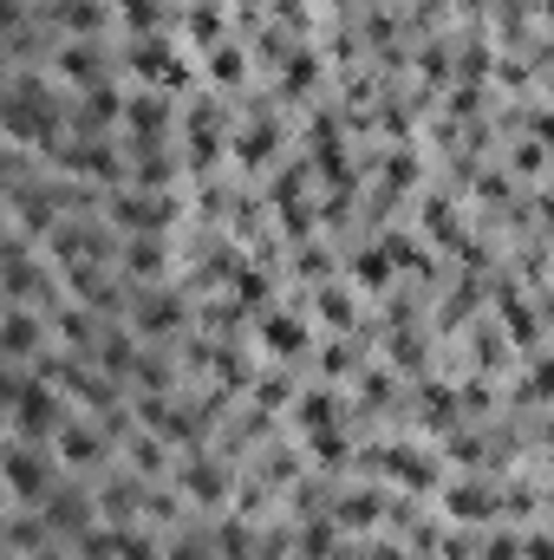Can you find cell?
I'll return each mask as SVG.
<instances>
[{"label": "cell", "mask_w": 554, "mask_h": 560, "mask_svg": "<svg viewBox=\"0 0 554 560\" xmlns=\"http://www.w3.org/2000/svg\"><path fill=\"white\" fill-rule=\"evenodd\" d=\"M7 418H13V437L52 444L72 424V398L52 378H39L33 365H7Z\"/></svg>", "instance_id": "cell-1"}, {"label": "cell", "mask_w": 554, "mask_h": 560, "mask_svg": "<svg viewBox=\"0 0 554 560\" xmlns=\"http://www.w3.org/2000/svg\"><path fill=\"white\" fill-rule=\"evenodd\" d=\"M59 457H52V444H33V437H13L7 444V502L13 509H39L52 489H59Z\"/></svg>", "instance_id": "cell-2"}, {"label": "cell", "mask_w": 554, "mask_h": 560, "mask_svg": "<svg viewBox=\"0 0 554 560\" xmlns=\"http://www.w3.org/2000/svg\"><path fill=\"white\" fill-rule=\"evenodd\" d=\"M104 222H111L118 235H170V228L183 222V202H176V196H150V189H111Z\"/></svg>", "instance_id": "cell-3"}, {"label": "cell", "mask_w": 554, "mask_h": 560, "mask_svg": "<svg viewBox=\"0 0 554 560\" xmlns=\"http://www.w3.org/2000/svg\"><path fill=\"white\" fill-rule=\"evenodd\" d=\"M183 496H189V509H216V515H229V489H235V476H229V457L222 450H189V457H176V476H170Z\"/></svg>", "instance_id": "cell-4"}, {"label": "cell", "mask_w": 554, "mask_h": 560, "mask_svg": "<svg viewBox=\"0 0 554 560\" xmlns=\"http://www.w3.org/2000/svg\"><path fill=\"white\" fill-rule=\"evenodd\" d=\"M52 457H59V470H65V476H91V470H104V463L118 457V444L104 437V424H98V418H72V424L52 437Z\"/></svg>", "instance_id": "cell-5"}, {"label": "cell", "mask_w": 554, "mask_h": 560, "mask_svg": "<svg viewBox=\"0 0 554 560\" xmlns=\"http://www.w3.org/2000/svg\"><path fill=\"white\" fill-rule=\"evenodd\" d=\"M183 326H189V300L176 287H137L131 294V333H144V339H183Z\"/></svg>", "instance_id": "cell-6"}, {"label": "cell", "mask_w": 554, "mask_h": 560, "mask_svg": "<svg viewBox=\"0 0 554 560\" xmlns=\"http://www.w3.org/2000/svg\"><path fill=\"white\" fill-rule=\"evenodd\" d=\"M39 515H46V528H52L59 542H78L85 528H98V522H104L98 489H85V483H59V489L39 502Z\"/></svg>", "instance_id": "cell-7"}, {"label": "cell", "mask_w": 554, "mask_h": 560, "mask_svg": "<svg viewBox=\"0 0 554 560\" xmlns=\"http://www.w3.org/2000/svg\"><path fill=\"white\" fill-rule=\"evenodd\" d=\"M183 137H189V170L216 163L222 157V137H229V104L209 98V91H196L189 111H183Z\"/></svg>", "instance_id": "cell-8"}, {"label": "cell", "mask_w": 554, "mask_h": 560, "mask_svg": "<svg viewBox=\"0 0 554 560\" xmlns=\"http://www.w3.org/2000/svg\"><path fill=\"white\" fill-rule=\"evenodd\" d=\"M59 274H65V300H78V307H91V313H104V320L131 313V294H137V287H118L111 267H59Z\"/></svg>", "instance_id": "cell-9"}, {"label": "cell", "mask_w": 554, "mask_h": 560, "mask_svg": "<svg viewBox=\"0 0 554 560\" xmlns=\"http://www.w3.org/2000/svg\"><path fill=\"white\" fill-rule=\"evenodd\" d=\"M124 130H131V137H124L131 150H137V144H163V137L176 130V98H170V91H144V85H137V91L124 98Z\"/></svg>", "instance_id": "cell-10"}, {"label": "cell", "mask_w": 554, "mask_h": 560, "mask_svg": "<svg viewBox=\"0 0 554 560\" xmlns=\"http://www.w3.org/2000/svg\"><path fill=\"white\" fill-rule=\"evenodd\" d=\"M0 346H7V365H39V359L52 352V320H46L39 307H7Z\"/></svg>", "instance_id": "cell-11"}, {"label": "cell", "mask_w": 554, "mask_h": 560, "mask_svg": "<svg viewBox=\"0 0 554 560\" xmlns=\"http://www.w3.org/2000/svg\"><path fill=\"white\" fill-rule=\"evenodd\" d=\"M52 72H65L72 91H98V85H111V52H104V39H65L52 52Z\"/></svg>", "instance_id": "cell-12"}, {"label": "cell", "mask_w": 554, "mask_h": 560, "mask_svg": "<svg viewBox=\"0 0 554 560\" xmlns=\"http://www.w3.org/2000/svg\"><path fill=\"white\" fill-rule=\"evenodd\" d=\"M118 274H124L131 287H157V281L170 274V241H163V235H124Z\"/></svg>", "instance_id": "cell-13"}, {"label": "cell", "mask_w": 554, "mask_h": 560, "mask_svg": "<svg viewBox=\"0 0 554 560\" xmlns=\"http://www.w3.org/2000/svg\"><path fill=\"white\" fill-rule=\"evenodd\" d=\"M111 20H118L111 0H46V26H59L65 39H104Z\"/></svg>", "instance_id": "cell-14"}, {"label": "cell", "mask_w": 554, "mask_h": 560, "mask_svg": "<svg viewBox=\"0 0 554 560\" xmlns=\"http://www.w3.org/2000/svg\"><path fill=\"white\" fill-rule=\"evenodd\" d=\"M372 463H379L385 476H398L405 489H438V483H444V463H438L431 450H411V444H385Z\"/></svg>", "instance_id": "cell-15"}, {"label": "cell", "mask_w": 554, "mask_h": 560, "mask_svg": "<svg viewBox=\"0 0 554 560\" xmlns=\"http://www.w3.org/2000/svg\"><path fill=\"white\" fill-rule=\"evenodd\" d=\"M261 346H268L274 359H300V352L313 346V326H307L300 313H268V320H261Z\"/></svg>", "instance_id": "cell-16"}, {"label": "cell", "mask_w": 554, "mask_h": 560, "mask_svg": "<svg viewBox=\"0 0 554 560\" xmlns=\"http://www.w3.org/2000/svg\"><path fill=\"white\" fill-rule=\"evenodd\" d=\"M444 509H451L457 522H483V515H496V509H503V496H496L490 483H477V476H470V483H451V489H444Z\"/></svg>", "instance_id": "cell-17"}, {"label": "cell", "mask_w": 554, "mask_h": 560, "mask_svg": "<svg viewBox=\"0 0 554 560\" xmlns=\"http://www.w3.org/2000/svg\"><path fill=\"white\" fill-rule=\"evenodd\" d=\"M340 528H379V515H385V496L379 489H346V496H333V509H327Z\"/></svg>", "instance_id": "cell-18"}, {"label": "cell", "mask_w": 554, "mask_h": 560, "mask_svg": "<svg viewBox=\"0 0 554 560\" xmlns=\"http://www.w3.org/2000/svg\"><path fill=\"white\" fill-rule=\"evenodd\" d=\"M496 300H503V320H509V339L516 346H542V313L529 307V300H516V287H496Z\"/></svg>", "instance_id": "cell-19"}, {"label": "cell", "mask_w": 554, "mask_h": 560, "mask_svg": "<svg viewBox=\"0 0 554 560\" xmlns=\"http://www.w3.org/2000/svg\"><path fill=\"white\" fill-rule=\"evenodd\" d=\"M333 555H340V522H333V515L300 522V535H294V560H333Z\"/></svg>", "instance_id": "cell-20"}, {"label": "cell", "mask_w": 554, "mask_h": 560, "mask_svg": "<svg viewBox=\"0 0 554 560\" xmlns=\"http://www.w3.org/2000/svg\"><path fill=\"white\" fill-rule=\"evenodd\" d=\"M294 418H300L307 437H313V431H333V424H340V405H333V391H300V398H294Z\"/></svg>", "instance_id": "cell-21"}, {"label": "cell", "mask_w": 554, "mask_h": 560, "mask_svg": "<svg viewBox=\"0 0 554 560\" xmlns=\"http://www.w3.org/2000/svg\"><path fill=\"white\" fill-rule=\"evenodd\" d=\"M209 78H216V85H222V91H235V85H242V78H248V52H242V46H229V39H222V46H216V52H209Z\"/></svg>", "instance_id": "cell-22"}, {"label": "cell", "mask_w": 554, "mask_h": 560, "mask_svg": "<svg viewBox=\"0 0 554 560\" xmlns=\"http://www.w3.org/2000/svg\"><path fill=\"white\" fill-rule=\"evenodd\" d=\"M163 560H216V535L176 528V535H163Z\"/></svg>", "instance_id": "cell-23"}, {"label": "cell", "mask_w": 554, "mask_h": 560, "mask_svg": "<svg viewBox=\"0 0 554 560\" xmlns=\"http://www.w3.org/2000/svg\"><path fill=\"white\" fill-rule=\"evenodd\" d=\"M313 313H320L327 326H359V313H353V294H346V287H333V281L320 287V300H313Z\"/></svg>", "instance_id": "cell-24"}, {"label": "cell", "mask_w": 554, "mask_h": 560, "mask_svg": "<svg viewBox=\"0 0 554 560\" xmlns=\"http://www.w3.org/2000/svg\"><path fill=\"white\" fill-rule=\"evenodd\" d=\"M307 457H320L327 470H340V463H353V444H346V431L333 424V431H313V437H307Z\"/></svg>", "instance_id": "cell-25"}, {"label": "cell", "mask_w": 554, "mask_h": 560, "mask_svg": "<svg viewBox=\"0 0 554 560\" xmlns=\"http://www.w3.org/2000/svg\"><path fill=\"white\" fill-rule=\"evenodd\" d=\"M268 294H274V281L261 267H235V307H268Z\"/></svg>", "instance_id": "cell-26"}, {"label": "cell", "mask_w": 554, "mask_h": 560, "mask_svg": "<svg viewBox=\"0 0 554 560\" xmlns=\"http://www.w3.org/2000/svg\"><path fill=\"white\" fill-rule=\"evenodd\" d=\"M189 39H196V46H222V13H216L209 0L189 7Z\"/></svg>", "instance_id": "cell-27"}, {"label": "cell", "mask_w": 554, "mask_h": 560, "mask_svg": "<svg viewBox=\"0 0 554 560\" xmlns=\"http://www.w3.org/2000/svg\"><path fill=\"white\" fill-rule=\"evenodd\" d=\"M424 222H431V235H438L444 248L457 241V209H451V196H431V202H424Z\"/></svg>", "instance_id": "cell-28"}, {"label": "cell", "mask_w": 554, "mask_h": 560, "mask_svg": "<svg viewBox=\"0 0 554 560\" xmlns=\"http://www.w3.org/2000/svg\"><path fill=\"white\" fill-rule=\"evenodd\" d=\"M353 274H359V287H372V294H379V287H385V274H392V254H385V248H366V254L353 261Z\"/></svg>", "instance_id": "cell-29"}, {"label": "cell", "mask_w": 554, "mask_h": 560, "mask_svg": "<svg viewBox=\"0 0 554 560\" xmlns=\"http://www.w3.org/2000/svg\"><path fill=\"white\" fill-rule=\"evenodd\" d=\"M255 405H261V411H281V405H294V385H287V372H268V378H255Z\"/></svg>", "instance_id": "cell-30"}, {"label": "cell", "mask_w": 554, "mask_h": 560, "mask_svg": "<svg viewBox=\"0 0 554 560\" xmlns=\"http://www.w3.org/2000/svg\"><path fill=\"white\" fill-rule=\"evenodd\" d=\"M385 254H392V267H424V248L411 235H385Z\"/></svg>", "instance_id": "cell-31"}, {"label": "cell", "mask_w": 554, "mask_h": 560, "mask_svg": "<svg viewBox=\"0 0 554 560\" xmlns=\"http://www.w3.org/2000/svg\"><path fill=\"white\" fill-rule=\"evenodd\" d=\"M320 372H327V378H346V372H353V346H346V339H333V346L320 352Z\"/></svg>", "instance_id": "cell-32"}, {"label": "cell", "mask_w": 554, "mask_h": 560, "mask_svg": "<svg viewBox=\"0 0 554 560\" xmlns=\"http://www.w3.org/2000/svg\"><path fill=\"white\" fill-rule=\"evenodd\" d=\"M529 398H535V405H554V359H535V372H529Z\"/></svg>", "instance_id": "cell-33"}, {"label": "cell", "mask_w": 554, "mask_h": 560, "mask_svg": "<svg viewBox=\"0 0 554 560\" xmlns=\"http://www.w3.org/2000/svg\"><path fill=\"white\" fill-rule=\"evenodd\" d=\"M477 359H483V365H503V339H496V326L477 333Z\"/></svg>", "instance_id": "cell-34"}, {"label": "cell", "mask_w": 554, "mask_h": 560, "mask_svg": "<svg viewBox=\"0 0 554 560\" xmlns=\"http://www.w3.org/2000/svg\"><path fill=\"white\" fill-rule=\"evenodd\" d=\"M516 555H522V542H509V535H496V542L483 548V560H516Z\"/></svg>", "instance_id": "cell-35"}, {"label": "cell", "mask_w": 554, "mask_h": 560, "mask_svg": "<svg viewBox=\"0 0 554 560\" xmlns=\"http://www.w3.org/2000/svg\"><path fill=\"white\" fill-rule=\"evenodd\" d=\"M522 555H529V560H554V535H529V542H522Z\"/></svg>", "instance_id": "cell-36"}, {"label": "cell", "mask_w": 554, "mask_h": 560, "mask_svg": "<svg viewBox=\"0 0 554 560\" xmlns=\"http://www.w3.org/2000/svg\"><path fill=\"white\" fill-rule=\"evenodd\" d=\"M535 137H542V144H554V111H535Z\"/></svg>", "instance_id": "cell-37"}, {"label": "cell", "mask_w": 554, "mask_h": 560, "mask_svg": "<svg viewBox=\"0 0 554 560\" xmlns=\"http://www.w3.org/2000/svg\"><path fill=\"white\" fill-rule=\"evenodd\" d=\"M333 560H372V555H359V548H340V555H333Z\"/></svg>", "instance_id": "cell-38"}, {"label": "cell", "mask_w": 554, "mask_h": 560, "mask_svg": "<svg viewBox=\"0 0 554 560\" xmlns=\"http://www.w3.org/2000/svg\"><path fill=\"white\" fill-rule=\"evenodd\" d=\"M542 313H549V320H554V287H549V294H542Z\"/></svg>", "instance_id": "cell-39"}, {"label": "cell", "mask_w": 554, "mask_h": 560, "mask_svg": "<svg viewBox=\"0 0 554 560\" xmlns=\"http://www.w3.org/2000/svg\"><path fill=\"white\" fill-rule=\"evenodd\" d=\"M549 26H554V0H549Z\"/></svg>", "instance_id": "cell-40"}]
</instances>
